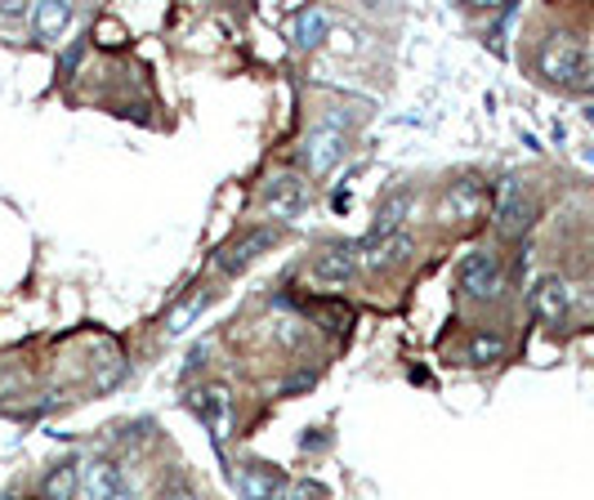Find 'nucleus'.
Here are the masks:
<instances>
[{"label": "nucleus", "instance_id": "nucleus-7", "mask_svg": "<svg viewBox=\"0 0 594 500\" xmlns=\"http://www.w3.org/2000/svg\"><path fill=\"white\" fill-rule=\"evenodd\" d=\"M344 157H348V135L331 131V125H317V131L304 139V166H309L313 179H326Z\"/></svg>", "mask_w": 594, "mask_h": 500}, {"label": "nucleus", "instance_id": "nucleus-18", "mask_svg": "<svg viewBox=\"0 0 594 500\" xmlns=\"http://www.w3.org/2000/svg\"><path fill=\"white\" fill-rule=\"evenodd\" d=\"M322 37H326V14L322 10H300V19H295V45L300 50H313Z\"/></svg>", "mask_w": 594, "mask_h": 500}, {"label": "nucleus", "instance_id": "nucleus-10", "mask_svg": "<svg viewBox=\"0 0 594 500\" xmlns=\"http://www.w3.org/2000/svg\"><path fill=\"white\" fill-rule=\"evenodd\" d=\"M192 407L206 420V429L215 434V442H223L228 429H232V398H228V389L223 385H206V389L192 394Z\"/></svg>", "mask_w": 594, "mask_h": 500}, {"label": "nucleus", "instance_id": "nucleus-17", "mask_svg": "<svg viewBox=\"0 0 594 500\" xmlns=\"http://www.w3.org/2000/svg\"><path fill=\"white\" fill-rule=\"evenodd\" d=\"M41 491H45V500H72V496L81 491V469H76V465L50 469V478L41 482Z\"/></svg>", "mask_w": 594, "mask_h": 500}, {"label": "nucleus", "instance_id": "nucleus-5", "mask_svg": "<svg viewBox=\"0 0 594 500\" xmlns=\"http://www.w3.org/2000/svg\"><path fill=\"white\" fill-rule=\"evenodd\" d=\"M358 273H363L358 246H331V250H322V256L309 264V278H313L322 291H344V287L358 282Z\"/></svg>", "mask_w": 594, "mask_h": 500}, {"label": "nucleus", "instance_id": "nucleus-11", "mask_svg": "<svg viewBox=\"0 0 594 500\" xmlns=\"http://www.w3.org/2000/svg\"><path fill=\"white\" fill-rule=\"evenodd\" d=\"M273 241H278L273 228H251L247 237H237V241L223 250V256H219V273H228V278H232V273H242L251 260H260V250H269Z\"/></svg>", "mask_w": 594, "mask_h": 500}, {"label": "nucleus", "instance_id": "nucleus-12", "mask_svg": "<svg viewBox=\"0 0 594 500\" xmlns=\"http://www.w3.org/2000/svg\"><path fill=\"white\" fill-rule=\"evenodd\" d=\"M532 309L545 317V322H563L572 313V287L559 278V273H545L536 287H532Z\"/></svg>", "mask_w": 594, "mask_h": 500}, {"label": "nucleus", "instance_id": "nucleus-14", "mask_svg": "<svg viewBox=\"0 0 594 500\" xmlns=\"http://www.w3.org/2000/svg\"><path fill=\"white\" fill-rule=\"evenodd\" d=\"M72 19H76L72 6H59V0H45V6L32 10V28H37L41 41H59V37H67Z\"/></svg>", "mask_w": 594, "mask_h": 500}, {"label": "nucleus", "instance_id": "nucleus-13", "mask_svg": "<svg viewBox=\"0 0 594 500\" xmlns=\"http://www.w3.org/2000/svg\"><path fill=\"white\" fill-rule=\"evenodd\" d=\"M122 491L126 487H122V473H116V465L94 460V465L81 469V496L85 500H112V496H122Z\"/></svg>", "mask_w": 594, "mask_h": 500}, {"label": "nucleus", "instance_id": "nucleus-21", "mask_svg": "<svg viewBox=\"0 0 594 500\" xmlns=\"http://www.w3.org/2000/svg\"><path fill=\"white\" fill-rule=\"evenodd\" d=\"M112 500H135V496H131V491H122V496H112Z\"/></svg>", "mask_w": 594, "mask_h": 500}, {"label": "nucleus", "instance_id": "nucleus-8", "mask_svg": "<svg viewBox=\"0 0 594 500\" xmlns=\"http://www.w3.org/2000/svg\"><path fill=\"white\" fill-rule=\"evenodd\" d=\"M483 215V188L479 179H456L447 184V192L438 197V219L442 223H469Z\"/></svg>", "mask_w": 594, "mask_h": 500}, {"label": "nucleus", "instance_id": "nucleus-19", "mask_svg": "<svg viewBox=\"0 0 594 500\" xmlns=\"http://www.w3.org/2000/svg\"><path fill=\"white\" fill-rule=\"evenodd\" d=\"M161 500H201L192 487H184V482H170L166 491H161Z\"/></svg>", "mask_w": 594, "mask_h": 500}, {"label": "nucleus", "instance_id": "nucleus-2", "mask_svg": "<svg viewBox=\"0 0 594 500\" xmlns=\"http://www.w3.org/2000/svg\"><path fill=\"white\" fill-rule=\"evenodd\" d=\"M541 76H550L554 85H567V90H576V85H585L590 81V59H585V45L576 41V37H550L545 45H541Z\"/></svg>", "mask_w": 594, "mask_h": 500}, {"label": "nucleus", "instance_id": "nucleus-16", "mask_svg": "<svg viewBox=\"0 0 594 500\" xmlns=\"http://www.w3.org/2000/svg\"><path fill=\"white\" fill-rule=\"evenodd\" d=\"M407 210H411V192L407 188H398L381 210H376V223H372V237H394V232H403V219H407Z\"/></svg>", "mask_w": 594, "mask_h": 500}, {"label": "nucleus", "instance_id": "nucleus-9", "mask_svg": "<svg viewBox=\"0 0 594 500\" xmlns=\"http://www.w3.org/2000/svg\"><path fill=\"white\" fill-rule=\"evenodd\" d=\"M232 482L247 500H286V473H278L269 465H242L232 473Z\"/></svg>", "mask_w": 594, "mask_h": 500}, {"label": "nucleus", "instance_id": "nucleus-4", "mask_svg": "<svg viewBox=\"0 0 594 500\" xmlns=\"http://www.w3.org/2000/svg\"><path fill=\"white\" fill-rule=\"evenodd\" d=\"M497 232L506 237V241H514V237H523L528 228H532V215H536V201H532V192L519 184V179H506L501 188H497Z\"/></svg>", "mask_w": 594, "mask_h": 500}, {"label": "nucleus", "instance_id": "nucleus-1", "mask_svg": "<svg viewBox=\"0 0 594 500\" xmlns=\"http://www.w3.org/2000/svg\"><path fill=\"white\" fill-rule=\"evenodd\" d=\"M456 291L469 300V304H488L506 291V264L492 250H469L456 269Z\"/></svg>", "mask_w": 594, "mask_h": 500}, {"label": "nucleus", "instance_id": "nucleus-20", "mask_svg": "<svg viewBox=\"0 0 594 500\" xmlns=\"http://www.w3.org/2000/svg\"><path fill=\"white\" fill-rule=\"evenodd\" d=\"M23 14H28L23 0H6V6H0V19H23Z\"/></svg>", "mask_w": 594, "mask_h": 500}, {"label": "nucleus", "instance_id": "nucleus-6", "mask_svg": "<svg viewBox=\"0 0 594 500\" xmlns=\"http://www.w3.org/2000/svg\"><path fill=\"white\" fill-rule=\"evenodd\" d=\"M416 250V237L411 232H394V237H363L358 241V264L372 269V273H385V269H398L407 256Z\"/></svg>", "mask_w": 594, "mask_h": 500}, {"label": "nucleus", "instance_id": "nucleus-15", "mask_svg": "<svg viewBox=\"0 0 594 500\" xmlns=\"http://www.w3.org/2000/svg\"><path fill=\"white\" fill-rule=\"evenodd\" d=\"M460 357H465L469 366H492V362L506 357V340H501L497 331H479V335H469V340L460 344Z\"/></svg>", "mask_w": 594, "mask_h": 500}, {"label": "nucleus", "instance_id": "nucleus-3", "mask_svg": "<svg viewBox=\"0 0 594 500\" xmlns=\"http://www.w3.org/2000/svg\"><path fill=\"white\" fill-rule=\"evenodd\" d=\"M309 206V184L300 175H273L260 192V215L273 219V223H291L300 219Z\"/></svg>", "mask_w": 594, "mask_h": 500}]
</instances>
